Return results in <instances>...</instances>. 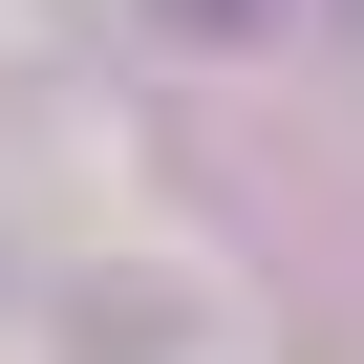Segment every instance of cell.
<instances>
[{
	"label": "cell",
	"mask_w": 364,
	"mask_h": 364,
	"mask_svg": "<svg viewBox=\"0 0 364 364\" xmlns=\"http://www.w3.org/2000/svg\"><path fill=\"white\" fill-rule=\"evenodd\" d=\"M150 22H171V43H257L279 0H150Z\"/></svg>",
	"instance_id": "cell-1"
}]
</instances>
